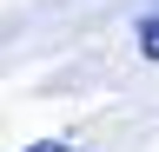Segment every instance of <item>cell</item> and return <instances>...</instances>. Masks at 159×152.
<instances>
[{"instance_id": "cell-2", "label": "cell", "mask_w": 159, "mask_h": 152, "mask_svg": "<svg viewBox=\"0 0 159 152\" xmlns=\"http://www.w3.org/2000/svg\"><path fill=\"white\" fill-rule=\"evenodd\" d=\"M27 152H80V145H60V139H40V145H27Z\"/></svg>"}, {"instance_id": "cell-1", "label": "cell", "mask_w": 159, "mask_h": 152, "mask_svg": "<svg viewBox=\"0 0 159 152\" xmlns=\"http://www.w3.org/2000/svg\"><path fill=\"white\" fill-rule=\"evenodd\" d=\"M133 40H139V53H146V60H159V7H152L139 27H133Z\"/></svg>"}]
</instances>
